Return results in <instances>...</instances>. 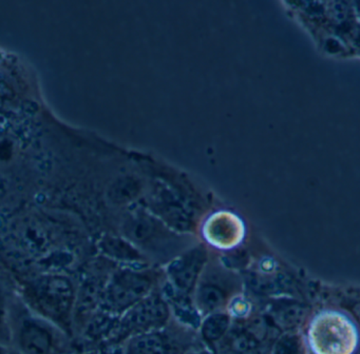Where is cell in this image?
<instances>
[{
  "label": "cell",
  "mask_w": 360,
  "mask_h": 354,
  "mask_svg": "<svg viewBox=\"0 0 360 354\" xmlns=\"http://www.w3.org/2000/svg\"><path fill=\"white\" fill-rule=\"evenodd\" d=\"M207 261V252L202 248L191 249L172 259L166 268L169 290L193 296Z\"/></svg>",
  "instance_id": "6"
},
{
  "label": "cell",
  "mask_w": 360,
  "mask_h": 354,
  "mask_svg": "<svg viewBox=\"0 0 360 354\" xmlns=\"http://www.w3.org/2000/svg\"><path fill=\"white\" fill-rule=\"evenodd\" d=\"M9 354H22V352L20 351H18V349H15V348L14 347H10V351H9Z\"/></svg>",
  "instance_id": "15"
},
{
  "label": "cell",
  "mask_w": 360,
  "mask_h": 354,
  "mask_svg": "<svg viewBox=\"0 0 360 354\" xmlns=\"http://www.w3.org/2000/svg\"><path fill=\"white\" fill-rule=\"evenodd\" d=\"M103 250L109 258L124 263H141L145 257L132 242L109 237L103 242Z\"/></svg>",
  "instance_id": "10"
},
{
  "label": "cell",
  "mask_w": 360,
  "mask_h": 354,
  "mask_svg": "<svg viewBox=\"0 0 360 354\" xmlns=\"http://www.w3.org/2000/svg\"><path fill=\"white\" fill-rule=\"evenodd\" d=\"M167 327V326H166ZM134 335L126 341L125 354H185L184 341L167 329Z\"/></svg>",
  "instance_id": "7"
},
{
  "label": "cell",
  "mask_w": 360,
  "mask_h": 354,
  "mask_svg": "<svg viewBox=\"0 0 360 354\" xmlns=\"http://www.w3.org/2000/svg\"><path fill=\"white\" fill-rule=\"evenodd\" d=\"M0 343L11 346L10 309L1 293H0Z\"/></svg>",
  "instance_id": "13"
},
{
  "label": "cell",
  "mask_w": 360,
  "mask_h": 354,
  "mask_svg": "<svg viewBox=\"0 0 360 354\" xmlns=\"http://www.w3.org/2000/svg\"><path fill=\"white\" fill-rule=\"evenodd\" d=\"M157 282L158 274L151 270H117L105 287L103 306L111 315L121 316L153 293Z\"/></svg>",
  "instance_id": "3"
},
{
  "label": "cell",
  "mask_w": 360,
  "mask_h": 354,
  "mask_svg": "<svg viewBox=\"0 0 360 354\" xmlns=\"http://www.w3.org/2000/svg\"><path fill=\"white\" fill-rule=\"evenodd\" d=\"M307 339L315 354H353L357 347L358 333L347 316L326 311L311 320Z\"/></svg>",
  "instance_id": "4"
},
{
  "label": "cell",
  "mask_w": 360,
  "mask_h": 354,
  "mask_svg": "<svg viewBox=\"0 0 360 354\" xmlns=\"http://www.w3.org/2000/svg\"><path fill=\"white\" fill-rule=\"evenodd\" d=\"M25 305L70 335L77 294L72 280L62 274H44L25 288Z\"/></svg>",
  "instance_id": "1"
},
{
  "label": "cell",
  "mask_w": 360,
  "mask_h": 354,
  "mask_svg": "<svg viewBox=\"0 0 360 354\" xmlns=\"http://www.w3.org/2000/svg\"><path fill=\"white\" fill-rule=\"evenodd\" d=\"M231 316L226 312L219 311L208 314L200 324L201 336L207 343H216L229 332Z\"/></svg>",
  "instance_id": "9"
},
{
  "label": "cell",
  "mask_w": 360,
  "mask_h": 354,
  "mask_svg": "<svg viewBox=\"0 0 360 354\" xmlns=\"http://www.w3.org/2000/svg\"><path fill=\"white\" fill-rule=\"evenodd\" d=\"M172 309L165 297L153 293L122 314L113 330L115 341H127L134 335L165 328Z\"/></svg>",
  "instance_id": "5"
},
{
  "label": "cell",
  "mask_w": 360,
  "mask_h": 354,
  "mask_svg": "<svg viewBox=\"0 0 360 354\" xmlns=\"http://www.w3.org/2000/svg\"><path fill=\"white\" fill-rule=\"evenodd\" d=\"M229 292L226 286L212 278H200L199 284L193 292V299L195 308L201 315H208L214 312L223 311L229 301Z\"/></svg>",
  "instance_id": "8"
},
{
  "label": "cell",
  "mask_w": 360,
  "mask_h": 354,
  "mask_svg": "<svg viewBox=\"0 0 360 354\" xmlns=\"http://www.w3.org/2000/svg\"><path fill=\"white\" fill-rule=\"evenodd\" d=\"M11 346L0 343V354H9Z\"/></svg>",
  "instance_id": "14"
},
{
  "label": "cell",
  "mask_w": 360,
  "mask_h": 354,
  "mask_svg": "<svg viewBox=\"0 0 360 354\" xmlns=\"http://www.w3.org/2000/svg\"><path fill=\"white\" fill-rule=\"evenodd\" d=\"M10 332L12 347L22 354H66L68 334L26 305L16 313L10 310Z\"/></svg>",
  "instance_id": "2"
},
{
  "label": "cell",
  "mask_w": 360,
  "mask_h": 354,
  "mask_svg": "<svg viewBox=\"0 0 360 354\" xmlns=\"http://www.w3.org/2000/svg\"><path fill=\"white\" fill-rule=\"evenodd\" d=\"M185 354H210L208 352L206 351H191L187 352V353Z\"/></svg>",
  "instance_id": "16"
},
{
  "label": "cell",
  "mask_w": 360,
  "mask_h": 354,
  "mask_svg": "<svg viewBox=\"0 0 360 354\" xmlns=\"http://www.w3.org/2000/svg\"><path fill=\"white\" fill-rule=\"evenodd\" d=\"M273 354H303L300 339L294 334L282 335L274 345Z\"/></svg>",
  "instance_id": "12"
},
{
  "label": "cell",
  "mask_w": 360,
  "mask_h": 354,
  "mask_svg": "<svg viewBox=\"0 0 360 354\" xmlns=\"http://www.w3.org/2000/svg\"><path fill=\"white\" fill-rule=\"evenodd\" d=\"M18 238L22 248L34 255H43L48 248L45 230L37 223H24L18 229Z\"/></svg>",
  "instance_id": "11"
}]
</instances>
